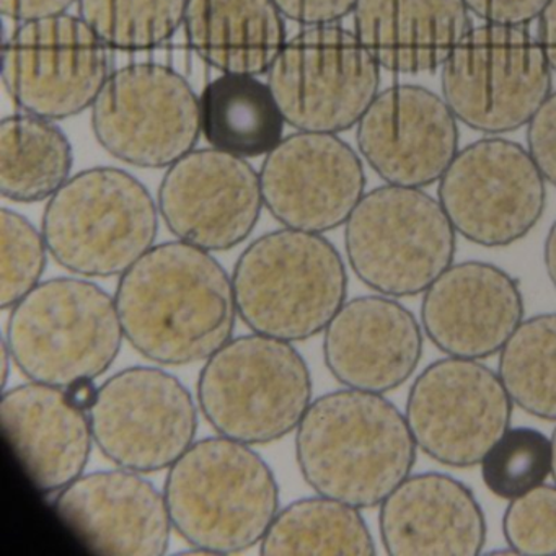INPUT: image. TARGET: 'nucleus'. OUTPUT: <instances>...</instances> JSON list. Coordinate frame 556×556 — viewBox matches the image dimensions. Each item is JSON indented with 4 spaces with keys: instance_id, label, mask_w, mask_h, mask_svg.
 <instances>
[{
    "instance_id": "obj_1",
    "label": "nucleus",
    "mask_w": 556,
    "mask_h": 556,
    "mask_svg": "<svg viewBox=\"0 0 556 556\" xmlns=\"http://www.w3.org/2000/svg\"><path fill=\"white\" fill-rule=\"evenodd\" d=\"M115 301L126 340L165 366L210 359L232 340L239 315L223 265L181 240L152 247L122 275Z\"/></svg>"
},
{
    "instance_id": "obj_2",
    "label": "nucleus",
    "mask_w": 556,
    "mask_h": 556,
    "mask_svg": "<svg viewBox=\"0 0 556 556\" xmlns=\"http://www.w3.org/2000/svg\"><path fill=\"white\" fill-rule=\"evenodd\" d=\"M406 416L380 393L344 389L312 402L295 435L299 468L321 496L377 507L418 457Z\"/></svg>"
},
{
    "instance_id": "obj_3",
    "label": "nucleus",
    "mask_w": 556,
    "mask_h": 556,
    "mask_svg": "<svg viewBox=\"0 0 556 556\" xmlns=\"http://www.w3.org/2000/svg\"><path fill=\"white\" fill-rule=\"evenodd\" d=\"M164 496L181 539L210 555L253 548L279 514L271 468L249 444L224 435L194 442L172 465Z\"/></svg>"
},
{
    "instance_id": "obj_4",
    "label": "nucleus",
    "mask_w": 556,
    "mask_h": 556,
    "mask_svg": "<svg viewBox=\"0 0 556 556\" xmlns=\"http://www.w3.org/2000/svg\"><path fill=\"white\" fill-rule=\"evenodd\" d=\"M232 282L243 324L289 343L327 330L348 295L346 266L333 243L289 227L256 239Z\"/></svg>"
},
{
    "instance_id": "obj_5",
    "label": "nucleus",
    "mask_w": 556,
    "mask_h": 556,
    "mask_svg": "<svg viewBox=\"0 0 556 556\" xmlns=\"http://www.w3.org/2000/svg\"><path fill=\"white\" fill-rule=\"evenodd\" d=\"M159 213L148 188L128 172H80L48 201V250L67 271L86 278L122 276L154 247Z\"/></svg>"
},
{
    "instance_id": "obj_6",
    "label": "nucleus",
    "mask_w": 556,
    "mask_h": 556,
    "mask_svg": "<svg viewBox=\"0 0 556 556\" xmlns=\"http://www.w3.org/2000/svg\"><path fill=\"white\" fill-rule=\"evenodd\" d=\"M116 301L86 279L40 282L12 307L8 343L12 361L31 382L66 389L103 376L122 350Z\"/></svg>"
},
{
    "instance_id": "obj_7",
    "label": "nucleus",
    "mask_w": 556,
    "mask_h": 556,
    "mask_svg": "<svg viewBox=\"0 0 556 556\" xmlns=\"http://www.w3.org/2000/svg\"><path fill=\"white\" fill-rule=\"evenodd\" d=\"M198 402L211 426L243 444L279 441L312 405L307 364L289 341L253 333L224 344L206 361Z\"/></svg>"
},
{
    "instance_id": "obj_8",
    "label": "nucleus",
    "mask_w": 556,
    "mask_h": 556,
    "mask_svg": "<svg viewBox=\"0 0 556 556\" xmlns=\"http://www.w3.org/2000/svg\"><path fill=\"white\" fill-rule=\"evenodd\" d=\"M354 275L377 294L415 298L454 265L457 232L422 188H376L344 224Z\"/></svg>"
},
{
    "instance_id": "obj_9",
    "label": "nucleus",
    "mask_w": 556,
    "mask_h": 556,
    "mask_svg": "<svg viewBox=\"0 0 556 556\" xmlns=\"http://www.w3.org/2000/svg\"><path fill=\"white\" fill-rule=\"evenodd\" d=\"M442 99L458 122L497 136L529 125L553 92L536 35L516 25H473L441 70Z\"/></svg>"
},
{
    "instance_id": "obj_10",
    "label": "nucleus",
    "mask_w": 556,
    "mask_h": 556,
    "mask_svg": "<svg viewBox=\"0 0 556 556\" xmlns=\"http://www.w3.org/2000/svg\"><path fill=\"white\" fill-rule=\"evenodd\" d=\"M266 76L289 126L340 135L357 126L379 96L382 67L354 30L331 24L299 31Z\"/></svg>"
},
{
    "instance_id": "obj_11",
    "label": "nucleus",
    "mask_w": 556,
    "mask_h": 556,
    "mask_svg": "<svg viewBox=\"0 0 556 556\" xmlns=\"http://www.w3.org/2000/svg\"><path fill=\"white\" fill-rule=\"evenodd\" d=\"M92 128L106 152L141 168H168L197 148L200 99L177 71L131 63L113 71L92 106Z\"/></svg>"
},
{
    "instance_id": "obj_12",
    "label": "nucleus",
    "mask_w": 556,
    "mask_h": 556,
    "mask_svg": "<svg viewBox=\"0 0 556 556\" xmlns=\"http://www.w3.org/2000/svg\"><path fill=\"white\" fill-rule=\"evenodd\" d=\"M438 200L457 236L501 249L532 232L546 206V180L529 149L500 136L465 146L439 180Z\"/></svg>"
},
{
    "instance_id": "obj_13",
    "label": "nucleus",
    "mask_w": 556,
    "mask_h": 556,
    "mask_svg": "<svg viewBox=\"0 0 556 556\" xmlns=\"http://www.w3.org/2000/svg\"><path fill=\"white\" fill-rule=\"evenodd\" d=\"M513 408L500 374L481 361L447 356L416 377L405 416L419 451L444 467L470 468L510 428Z\"/></svg>"
},
{
    "instance_id": "obj_14",
    "label": "nucleus",
    "mask_w": 556,
    "mask_h": 556,
    "mask_svg": "<svg viewBox=\"0 0 556 556\" xmlns=\"http://www.w3.org/2000/svg\"><path fill=\"white\" fill-rule=\"evenodd\" d=\"M110 48L80 17L25 22L2 48V83L24 113L64 119L92 109L112 76Z\"/></svg>"
},
{
    "instance_id": "obj_15",
    "label": "nucleus",
    "mask_w": 556,
    "mask_h": 556,
    "mask_svg": "<svg viewBox=\"0 0 556 556\" xmlns=\"http://www.w3.org/2000/svg\"><path fill=\"white\" fill-rule=\"evenodd\" d=\"M89 415L102 454L138 473L170 468L194 444L198 429L187 387L155 367H131L110 377Z\"/></svg>"
},
{
    "instance_id": "obj_16",
    "label": "nucleus",
    "mask_w": 556,
    "mask_h": 556,
    "mask_svg": "<svg viewBox=\"0 0 556 556\" xmlns=\"http://www.w3.org/2000/svg\"><path fill=\"white\" fill-rule=\"evenodd\" d=\"M263 201L289 229L325 233L348 223L366 194L359 154L338 135L282 139L263 162Z\"/></svg>"
},
{
    "instance_id": "obj_17",
    "label": "nucleus",
    "mask_w": 556,
    "mask_h": 556,
    "mask_svg": "<svg viewBox=\"0 0 556 556\" xmlns=\"http://www.w3.org/2000/svg\"><path fill=\"white\" fill-rule=\"evenodd\" d=\"M262 180L247 159L201 149L168 167L159 211L181 242L227 252L249 239L262 214Z\"/></svg>"
},
{
    "instance_id": "obj_18",
    "label": "nucleus",
    "mask_w": 556,
    "mask_h": 556,
    "mask_svg": "<svg viewBox=\"0 0 556 556\" xmlns=\"http://www.w3.org/2000/svg\"><path fill=\"white\" fill-rule=\"evenodd\" d=\"M361 157L387 185L439 184L455 155L460 131L445 100L413 84L379 92L356 126Z\"/></svg>"
},
{
    "instance_id": "obj_19",
    "label": "nucleus",
    "mask_w": 556,
    "mask_h": 556,
    "mask_svg": "<svg viewBox=\"0 0 556 556\" xmlns=\"http://www.w3.org/2000/svg\"><path fill=\"white\" fill-rule=\"evenodd\" d=\"M53 507L97 555L161 556L170 545L167 501L138 471L83 475L56 494Z\"/></svg>"
},
{
    "instance_id": "obj_20",
    "label": "nucleus",
    "mask_w": 556,
    "mask_h": 556,
    "mask_svg": "<svg viewBox=\"0 0 556 556\" xmlns=\"http://www.w3.org/2000/svg\"><path fill=\"white\" fill-rule=\"evenodd\" d=\"M523 314L516 279L491 263H454L422 294L426 337L442 353L464 359L500 354Z\"/></svg>"
},
{
    "instance_id": "obj_21",
    "label": "nucleus",
    "mask_w": 556,
    "mask_h": 556,
    "mask_svg": "<svg viewBox=\"0 0 556 556\" xmlns=\"http://www.w3.org/2000/svg\"><path fill=\"white\" fill-rule=\"evenodd\" d=\"M421 321L389 295L344 302L325 330V363L346 389L383 393L412 379L422 357Z\"/></svg>"
},
{
    "instance_id": "obj_22",
    "label": "nucleus",
    "mask_w": 556,
    "mask_h": 556,
    "mask_svg": "<svg viewBox=\"0 0 556 556\" xmlns=\"http://www.w3.org/2000/svg\"><path fill=\"white\" fill-rule=\"evenodd\" d=\"M380 540L393 556H475L486 519L473 491L447 473L409 475L382 504Z\"/></svg>"
},
{
    "instance_id": "obj_23",
    "label": "nucleus",
    "mask_w": 556,
    "mask_h": 556,
    "mask_svg": "<svg viewBox=\"0 0 556 556\" xmlns=\"http://www.w3.org/2000/svg\"><path fill=\"white\" fill-rule=\"evenodd\" d=\"M0 421L41 493L58 494L83 477L96 439L89 412L74 405L66 390L38 382L8 390L0 400Z\"/></svg>"
},
{
    "instance_id": "obj_24",
    "label": "nucleus",
    "mask_w": 556,
    "mask_h": 556,
    "mask_svg": "<svg viewBox=\"0 0 556 556\" xmlns=\"http://www.w3.org/2000/svg\"><path fill=\"white\" fill-rule=\"evenodd\" d=\"M353 22L382 71L405 76L442 70L473 28L464 0H357Z\"/></svg>"
},
{
    "instance_id": "obj_25",
    "label": "nucleus",
    "mask_w": 556,
    "mask_h": 556,
    "mask_svg": "<svg viewBox=\"0 0 556 556\" xmlns=\"http://www.w3.org/2000/svg\"><path fill=\"white\" fill-rule=\"evenodd\" d=\"M184 30L197 56L223 74H268L288 43L273 0H188Z\"/></svg>"
},
{
    "instance_id": "obj_26",
    "label": "nucleus",
    "mask_w": 556,
    "mask_h": 556,
    "mask_svg": "<svg viewBox=\"0 0 556 556\" xmlns=\"http://www.w3.org/2000/svg\"><path fill=\"white\" fill-rule=\"evenodd\" d=\"M201 135L217 151L242 159L268 155L285 139L286 119L268 83L223 74L200 97Z\"/></svg>"
},
{
    "instance_id": "obj_27",
    "label": "nucleus",
    "mask_w": 556,
    "mask_h": 556,
    "mask_svg": "<svg viewBox=\"0 0 556 556\" xmlns=\"http://www.w3.org/2000/svg\"><path fill=\"white\" fill-rule=\"evenodd\" d=\"M73 165V146L54 119L22 112L0 123V193L8 200H50L70 180Z\"/></svg>"
},
{
    "instance_id": "obj_28",
    "label": "nucleus",
    "mask_w": 556,
    "mask_h": 556,
    "mask_svg": "<svg viewBox=\"0 0 556 556\" xmlns=\"http://www.w3.org/2000/svg\"><path fill=\"white\" fill-rule=\"evenodd\" d=\"M376 552L359 507L321 494L279 510L260 543V553L268 556H370Z\"/></svg>"
},
{
    "instance_id": "obj_29",
    "label": "nucleus",
    "mask_w": 556,
    "mask_h": 556,
    "mask_svg": "<svg viewBox=\"0 0 556 556\" xmlns=\"http://www.w3.org/2000/svg\"><path fill=\"white\" fill-rule=\"evenodd\" d=\"M497 374L517 408L556 421V314L519 325L501 350Z\"/></svg>"
},
{
    "instance_id": "obj_30",
    "label": "nucleus",
    "mask_w": 556,
    "mask_h": 556,
    "mask_svg": "<svg viewBox=\"0 0 556 556\" xmlns=\"http://www.w3.org/2000/svg\"><path fill=\"white\" fill-rule=\"evenodd\" d=\"M79 17L113 51L157 50L184 27L188 0H79Z\"/></svg>"
},
{
    "instance_id": "obj_31",
    "label": "nucleus",
    "mask_w": 556,
    "mask_h": 556,
    "mask_svg": "<svg viewBox=\"0 0 556 556\" xmlns=\"http://www.w3.org/2000/svg\"><path fill=\"white\" fill-rule=\"evenodd\" d=\"M484 486L500 500L513 501L552 477V438L535 428H509L480 464Z\"/></svg>"
},
{
    "instance_id": "obj_32",
    "label": "nucleus",
    "mask_w": 556,
    "mask_h": 556,
    "mask_svg": "<svg viewBox=\"0 0 556 556\" xmlns=\"http://www.w3.org/2000/svg\"><path fill=\"white\" fill-rule=\"evenodd\" d=\"M48 250L43 232L15 211H0V307L17 305L30 294L47 268Z\"/></svg>"
},
{
    "instance_id": "obj_33",
    "label": "nucleus",
    "mask_w": 556,
    "mask_h": 556,
    "mask_svg": "<svg viewBox=\"0 0 556 556\" xmlns=\"http://www.w3.org/2000/svg\"><path fill=\"white\" fill-rule=\"evenodd\" d=\"M503 533L514 555H556V484H542L509 501Z\"/></svg>"
},
{
    "instance_id": "obj_34",
    "label": "nucleus",
    "mask_w": 556,
    "mask_h": 556,
    "mask_svg": "<svg viewBox=\"0 0 556 556\" xmlns=\"http://www.w3.org/2000/svg\"><path fill=\"white\" fill-rule=\"evenodd\" d=\"M527 149L546 184L556 188V90L527 125Z\"/></svg>"
},
{
    "instance_id": "obj_35",
    "label": "nucleus",
    "mask_w": 556,
    "mask_h": 556,
    "mask_svg": "<svg viewBox=\"0 0 556 556\" xmlns=\"http://www.w3.org/2000/svg\"><path fill=\"white\" fill-rule=\"evenodd\" d=\"M473 17L483 24L529 27L539 21L549 0H464Z\"/></svg>"
},
{
    "instance_id": "obj_36",
    "label": "nucleus",
    "mask_w": 556,
    "mask_h": 556,
    "mask_svg": "<svg viewBox=\"0 0 556 556\" xmlns=\"http://www.w3.org/2000/svg\"><path fill=\"white\" fill-rule=\"evenodd\" d=\"M285 18L304 25L340 24L344 17L353 14L357 0H273Z\"/></svg>"
},
{
    "instance_id": "obj_37",
    "label": "nucleus",
    "mask_w": 556,
    "mask_h": 556,
    "mask_svg": "<svg viewBox=\"0 0 556 556\" xmlns=\"http://www.w3.org/2000/svg\"><path fill=\"white\" fill-rule=\"evenodd\" d=\"M79 0H0V11L4 17L25 24V22L40 21V18L54 17L66 14Z\"/></svg>"
},
{
    "instance_id": "obj_38",
    "label": "nucleus",
    "mask_w": 556,
    "mask_h": 556,
    "mask_svg": "<svg viewBox=\"0 0 556 556\" xmlns=\"http://www.w3.org/2000/svg\"><path fill=\"white\" fill-rule=\"evenodd\" d=\"M535 35L553 74H556V0H549L545 11L536 21Z\"/></svg>"
},
{
    "instance_id": "obj_39",
    "label": "nucleus",
    "mask_w": 556,
    "mask_h": 556,
    "mask_svg": "<svg viewBox=\"0 0 556 556\" xmlns=\"http://www.w3.org/2000/svg\"><path fill=\"white\" fill-rule=\"evenodd\" d=\"M64 390H66L67 399L79 408L86 409V412L92 409L97 395H99V387L96 386L93 379L77 380Z\"/></svg>"
},
{
    "instance_id": "obj_40",
    "label": "nucleus",
    "mask_w": 556,
    "mask_h": 556,
    "mask_svg": "<svg viewBox=\"0 0 556 556\" xmlns=\"http://www.w3.org/2000/svg\"><path fill=\"white\" fill-rule=\"evenodd\" d=\"M543 260H545V268L546 273H548L549 281H552L556 289V220L549 227L548 236H546Z\"/></svg>"
},
{
    "instance_id": "obj_41",
    "label": "nucleus",
    "mask_w": 556,
    "mask_h": 556,
    "mask_svg": "<svg viewBox=\"0 0 556 556\" xmlns=\"http://www.w3.org/2000/svg\"><path fill=\"white\" fill-rule=\"evenodd\" d=\"M9 357H11V351H9L8 343H2V386L5 387V382H8L9 377V366H11V361H9Z\"/></svg>"
},
{
    "instance_id": "obj_42",
    "label": "nucleus",
    "mask_w": 556,
    "mask_h": 556,
    "mask_svg": "<svg viewBox=\"0 0 556 556\" xmlns=\"http://www.w3.org/2000/svg\"><path fill=\"white\" fill-rule=\"evenodd\" d=\"M552 445H553V468H552V478L556 484V428L552 434Z\"/></svg>"
}]
</instances>
